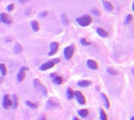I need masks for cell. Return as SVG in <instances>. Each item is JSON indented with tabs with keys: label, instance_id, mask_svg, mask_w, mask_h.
Listing matches in <instances>:
<instances>
[{
	"label": "cell",
	"instance_id": "obj_1",
	"mask_svg": "<svg viewBox=\"0 0 134 120\" xmlns=\"http://www.w3.org/2000/svg\"><path fill=\"white\" fill-rule=\"evenodd\" d=\"M76 21L77 23L82 27H87L89 26L90 24L92 23L93 20L92 17L89 15H84L82 16V17H79V18H77L76 19Z\"/></svg>",
	"mask_w": 134,
	"mask_h": 120
},
{
	"label": "cell",
	"instance_id": "obj_2",
	"mask_svg": "<svg viewBox=\"0 0 134 120\" xmlns=\"http://www.w3.org/2000/svg\"><path fill=\"white\" fill-rule=\"evenodd\" d=\"M58 62H60V59H52V60H50V61H48V62H45L44 64H42L39 67V69H40V70H42V71H46V70H47V69H49L53 68V66H54L56 63H58Z\"/></svg>",
	"mask_w": 134,
	"mask_h": 120
},
{
	"label": "cell",
	"instance_id": "obj_3",
	"mask_svg": "<svg viewBox=\"0 0 134 120\" xmlns=\"http://www.w3.org/2000/svg\"><path fill=\"white\" fill-rule=\"evenodd\" d=\"M0 20H1L3 24H11L13 23V19L10 16L6 13H0Z\"/></svg>",
	"mask_w": 134,
	"mask_h": 120
},
{
	"label": "cell",
	"instance_id": "obj_4",
	"mask_svg": "<svg viewBox=\"0 0 134 120\" xmlns=\"http://www.w3.org/2000/svg\"><path fill=\"white\" fill-rule=\"evenodd\" d=\"M74 52H75V49H74L73 46H68V47H66L64 48L63 54H64V57L66 60H70L72 58Z\"/></svg>",
	"mask_w": 134,
	"mask_h": 120
},
{
	"label": "cell",
	"instance_id": "obj_5",
	"mask_svg": "<svg viewBox=\"0 0 134 120\" xmlns=\"http://www.w3.org/2000/svg\"><path fill=\"white\" fill-rule=\"evenodd\" d=\"M2 105H3V108H4L5 109H9L13 105V101L11 100L10 97H9V94H6L4 96Z\"/></svg>",
	"mask_w": 134,
	"mask_h": 120
},
{
	"label": "cell",
	"instance_id": "obj_6",
	"mask_svg": "<svg viewBox=\"0 0 134 120\" xmlns=\"http://www.w3.org/2000/svg\"><path fill=\"white\" fill-rule=\"evenodd\" d=\"M28 69L25 67V66L21 68V69H20V71L17 74V80L19 82H22L24 80L25 76H26V70H28Z\"/></svg>",
	"mask_w": 134,
	"mask_h": 120
},
{
	"label": "cell",
	"instance_id": "obj_7",
	"mask_svg": "<svg viewBox=\"0 0 134 120\" xmlns=\"http://www.w3.org/2000/svg\"><path fill=\"white\" fill-rule=\"evenodd\" d=\"M75 98L77 99V101H78V102L79 103L80 105H85L86 104L85 97L80 91H75Z\"/></svg>",
	"mask_w": 134,
	"mask_h": 120
},
{
	"label": "cell",
	"instance_id": "obj_8",
	"mask_svg": "<svg viewBox=\"0 0 134 120\" xmlns=\"http://www.w3.org/2000/svg\"><path fill=\"white\" fill-rule=\"evenodd\" d=\"M59 49V44L57 42H52L50 44V52L48 53V55H53L56 52H57Z\"/></svg>",
	"mask_w": 134,
	"mask_h": 120
},
{
	"label": "cell",
	"instance_id": "obj_9",
	"mask_svg": "<svg viewBox=\"0 0 134 120\" xmlns=\"http://www.w3.org/2000/svg\"><path fill=\"white\" fill-rule=\"evenodd\" d=\"M47 105L50 108H55V107H57L60 105V102L57 99H56L54 98H50L47 102Z\"/></svg>",
	"mask_w": 134,
	"mask_h": 120
},
{
	"label": "cell",
	"instance_id": "obj_10",
	"mask_svg": "<svg viewBox=\"0 0 134 120\" xmlns=\"http://www.w3.org/2000/svg\"><path fill=\"white\" fill-rule=\"evenodd\" d=\"M87 66L88 67L91 69H93V70H96V69H98V65L94 60H92V59H89L87 60Z\"/></svg>",
	"mask_w": 134,
	"mask_h": 120
},
{
	"label": "cell",
	"instance_id": "obj_11",
	"mask_svg": "<svg viewBox=\"0 0 134 120\" xmlns=\"http://www.w3.org/2000/svg\"><path fill=\"white\" fill-rule=\"evenodd\" d=\"M103 2V7L106 9L107 11H112L114 9V6L112 5L111 2H110L108 1H106V0H102Z\"/></svg>",
	"mask_w": 134,
	"mask_h": 120
},
{
	"label": "cell",
	"instance_id": "obj_12",
	"mask_svg": "<svg viewBox=\"0 0 134 120\" xmlns=\"http://www.w3.org/2000/svg\"><path fill=\"white\" fill-rule=\"evenodd\" d=\"M96 33H97L98 35H100L101 38H108V33L101 27L96 28Z\"/></svg>",
	"mask_w": 134,
	"mask_h": 120
},
{
	"label": "cell",
	"instance_id": "obj_13",
	"mask_svg": "<svg viewBox=\"0 0 134 120\" xmlns=\"http://www.w3.org/2000/svg\"><path fill=\"white\" fill-rule=\"evenodd\" d=\"M78 85L81 87H88L92 85V82L89 80H81L78 82Z\"/></svg>",
	"mask_w": 134,
	"mask_h": 120
},
{
	"label": "cell",
	"instance_id": "obj_14",
	"mask_svg": "<svg viewBox=\"0 0 134 120\" xmlns=\"http://www.w3.org/2000/svg\"><path fill=\"white\" fill-rule=\"evenodd\" d=\"M18 98H17V95L16 94H13V105L12 107L13 109H16L18 107Z\"/></svg>",
	"mask_w": 134,
	"mask_h": 120
},
{
	"label": "cell",
	"instance_id": "obj_15",
	"mask_svg": "<svg viewBox=\"0 0 134 120\" xmlns=\"http://www.w3.org/2000/svg\"><path fill=\"white\" fill-rule=\"evenodd\" d=\"M101 97H102L103 101H104V105H105L106 108H110V101H109V99L108 98V97L103 94V93H102L101 94Z\"/></svg>",
	"mask_w": 134,
	"mask_h": 120
},
{
	"label": "cell",
	"instance_id": "obj_16",
	"mask_svg": "<svg viewBox=\"0 0 134 120\" xmlns=\"http://www.w3.org/2000/svg\"><path fill=\"white\" fill-rule=\"evenodd\" d=\"M31 26H32V27L33 29V31H35V32L38 31L39 30V24L36 20H32L31 22Z\"/></svg>",
	"mask_w": 134,
	"mask_h": 120
},
{
	"label": "cell",
	"instance_id": "obj_17",
	"mask_svg": "<svg viewBox=\"0 0 134 120\" xmlns=\"http://www.w3.org/2000/svg\"><path fill=\"white\" fill-rule=\"evenodd\" d=\"M13 50H14L15 53H16V54H19V53H21L22 51H23V48L21 44H19V43H16V44L14 45V48H13Z\"/></svg>",
	"mask_w": 134,
	"mask_h": 120
},
{
	"label": "cell",
	"instance_id": "obj_18",
	"mask_svg": "<svg viewBox=\"0 0 134 120\" xmlns=\"http://www.w3.org/2000/svg\"><path fill=\"white\" fill-rule=\"evenodd\" d=\"M78 114L82 118H86L89 115V111L87 109H81L78 112Z\"/></svg>",
	"mask_w": 134,
	"mask_h": 120
},
{
	"label": "cell",
	"instance_id": "obj_19",
	"mask_svg": "<svg viewBox=\"0 0 134 120\" xmlns=\"http://www.w3.org/2000/svg\"><path fill=\"white\" fill-rule=\"evenodd\" d=\"M53 83H54L55 84L60 85L63 83V78L61 77V76H56L55 77H53Z\"/></svg>",
	"mask_w": 134,
	"mask_h": 120
},
{
	"label": "cell",
	"instance_id": "obj_20",
	"mask_svg": "<svg viewBox=\"0 0 134 120\" xmlns=\"http://www.w3.org/2000/svg\"><path fill=\"white\" fill-rule=\"evenodd\" d=\"M74 95H75V93L72 91V89L68 88V90H67V96H68V99H72L74 98Z\"/></svg>",
	"mask_w": 134,
	"mask_h": 120
},
{
	"label": "cell",
	"instance_id": "obj_21",
	"mask_svg": "<svg viewBox=\"0 0 134 120\" xmlns=\"http://www.w3.org/2000/svg\"><path fill=\"white\" fill-rule=\"evenodd\" d=\"M61 20H62V23L64 25H68L69 24V20L68 18V16H67L66 14H63L62 15V17H61Z\"/></svg>",
	"mask_w": 134,
	"mask_h": 120
},
{
	"label": "cell",
	"instance_id": "obj_22",
	"mask_svg": "<svg viewBox=\"0 0 134 120\" xmlns=\"http://www.w3.org/2000/svg\"><path fill=\"white\" fill-rule=\"evenodd\" d=\"M34 86L36 89H40L42 87V84H41V82L39 79H35L34 80Z\"/></svg>",
	"mask_w": 134,
	"mask_h": 120
},
{
	"label": "cell",
	"instance_id": "obj_23",
	"mask_svg": "<svg viewBox=\"0 0 134 120\" xmlns=\"http://www.w3.org/2000/svg\"><path fill=\"white\" fill-rule=\"evenodd\" d=\"M108 73H109V74H110V75H113V76H116V75H118V72H117L115 69H114L113 68H111V67H109V68H108Z\"/></svg>",
	"mask_w": 134,
	"mask_h": 120
},
{
	"label": "cell",
	"instance_id": "obj_24",
	"mask_svg": "<svg viewBox=\"0 0 134 120\" xmlns=\"http://www.w3.org/2000/svg\"><path fill=\"white\" fill-rule=\"evenodd\" d=\"M0 71H1L2 74L3 76H6V67L4 64H0Z\"/></svg>",
	"mask_w": 134,
	"mask_h": 120
},
{
	"label": "cell",
	"instance_id": "obj_25",
	"mask_svg": "<svg viewBox=\"0 0 134 120\" xmlns=\"http://www.w3.org/2000/svg\"><path fill=\"white\" fill-rule=\"evenodd\" d=\"M100 119L101 120H107L108 119V116L105 112L103 109H100Z\"/></svg>",
	"mask_w": 134,
	"mask_h": 120
},
{
	"label": "cell",
	"instance_id": "obj_26",
	"mask_svg": "<svg viewBox=\"0 0 134 120\" xmlns=\"http://www.w3.org/2000/svg\"><path fill=\"white\" fill-rule=\"evenodd\" d=\"M25 104L28 106H29L30 108H38V105H37L36 104H34V103H32V102L29 101H26Z\"/></svg>",
	"mask_w": 134,
	"mask_h": 120
},
{
	"label": "cell",
	"instance_id": "obj_27",
	"mask_svg": "<svg viewBox=\"0 0 134 120\" xmlns=\"http://www.w3.org/2000/svg\"><path fill=\"white\" fill-rule=\"evenodd\" d=\"M80 42H81V44H82L83 46H88V45H91V42L88 41L86 38H82L81 40H80Z\"/></svg>",
	"mask_w": 134,
	"mask_h": 120
},
{
	"label": "cell",
	"instance_id": "obj_28",
	"mask_svg": "<svg viewBox=\"0 0 134 120\" xmlns=\"http://www.w3.org/2000/svg\"><path fill=\"white\" fill-rule=\"evenodd\" d=\"M132 19H133V16L131 14H129L128 16H126V20H125V23H126V24H129V23L131 22Z\"/></svg>",
	"mask_w": 134,
	"mask_h": 120
},
{
	"label": "cell",
	"instance_id": "obj_29",
	"mask_svg": "<svg viewBox=\"0 0 134 120\" xmlns=\"http://www.w3.org/2000/svg\"><path fill=\"white\" fill-rule=\"evenodd\" d=\"M42 90V94H44V96H47V89H46V87L45 86H43L42 85L41 87V88H40Z\"/></svg>",
	"mask_w": 134,
	"mask_h": 120
},
{
	"label": "cell",
	"instance_id": "obj_30",
	"mask_svg": "<svg viewBox=\"0 0 134 120\" xmlns=\"http://www.w3.org/2000/svg\"><path fill=\"white\" fill-rule=\"evenodd\" d=\"M47 15H48V12L47 11H43L42 13H40L39 16V17L44 18V17H46V16H47Z\"/></svg>",
	"mask_w": 134,
	"mask_h": 120
},
{
	"label": "cell",
	"instance_id": "obj_31",
	"mask_svg": "<svg viewBox=\"0 0 134 120\" xmlns=\"http://www.w3.org/2000/svg\"><path fill=\"white\" fill-rule=\"evenodd\" d=\"M92 13H93V14H94L95 16H100V11L97 10V9H93V10H92Z\"/></svg>",
	"mask_w": 134,
	"mask_h": 120
},
{
	"label": "cell",
	"instance_id": "obj_32",
	"mask_svg": "<svg viewBox=\"0 0 134 120\" xmlns=\"http://www.w3.org/2000/svg\"><path fill=\"white\" fill-rule=\"evenodd\" d=\"M13 8H14V6H13V4H10V5H9L7 6V10L8 11H12Z\"/></svg>",
	"mask_w": 134,
	"mask_h": 120
},
{
	"label": "cell",
	"instance_id": "obj_33",
	"mask_svg": "<svg viewBox=\"0 0 134 120\" xmlns=\"http://www.w3.org/2000/svg\"><path fill=\"white\" fill-rule=\"evenodd\" d=\"M30 1V0H19V2L21 3V4H24L25 2Z\"/></svg>",
	"mask_w": 134,
	"mask_h": 120
},
{
	"label": "cell",
	"instance_id": "obj_34",
	"mask_svg": "<svg viewBox=\"0 0 134 120\" xmlns=\"http://www.w3.org/2000/svg\"><path fill=\"white\" fill-rule=\"evenodd\" d=\"M27 10H28V11L25 12V14H26V15H28V14H29V13L31 12V9H27Z\"/></svg>",
	"mask_w": 134,
	"mask_h": 120
},
{
	"label": "cell",
	"instance_id": "obj_35",
	"mask_svg": "<svg viewBox=\"0 0 134 120\" xmlns=\"http://www.w3.org/2000/svg\"><path fill=\"white\" fill-rule=\"evenodd\" d=\"M40 120H46V117L44 115H41V118H40Z\"/></svg>",
	"mask_w": 134,
	"mask_h": 120
},
{
	"label": "cell",
	"instance_id": "obj_36",
	"mask_svg": "<svg viewBox=\"0 0 134 120\" xmlns=\"http://www.w3.org/2000/svg\"><path fill=\"white\" fill-rule=\"evenodd\" d=\"M74 120H80L79 118H77V117H75V118H74Z\"/></svg>",
	"mask_w": 134,
	"mask_h": 120
},
{
	"label": "cell",
	"instance_id": "obj_37",
	"mask_svg": "<svg viewBox=\"0 0 134 120\" xmlns=\"http://www.w3.org/2000/svg\"><path fill=\"white\" fill-rule=\"evenodd\" d=\"M132 8H133V10L134 11V2H133V7Z\"/></svg>",
	"mask_w": 134,
	"mask_h": 120
},
{
	"label": "cell",
	"instance_id": "obj_38",
	"mask_svg": "<svg viewBox=\"0 0 134 120\" xmlns=\"http://www.w3.org/2000/svg\"><path fill=\"white\" fill-rule=\"evenodd\" d=\"M131 120H134V116H133V118L131 119Z\"/></svg>",
	"mask_w": 134,
	"mask_h": 120
}]
</instances>
